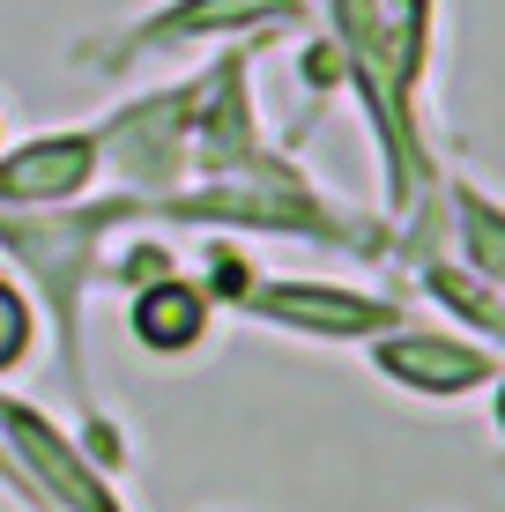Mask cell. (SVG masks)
Segmentation results:
<instances>
[{
    "label": "cell",
    "instance_id": "1",
    "mask_svg": "<svg viewBox=\"0 0 505 512\" xmlns=\"http://www.w3.org/2000/svg\"><path fill=\"white\" fill-rule=\"evenodd\" d=\"M379 372L431 394V401H446V394L483 386L498 364H491V349L461 342V334H394V342H379Z\"/></svg>",
    "mask_w": 505,
    "mask_h": 512
},
{
    "label": "cell",
    "instance_id": "2",
    "mask_svg": "<svg viewBox=\"0 0 505 512\" xmlns=\"http://www.w3.org/2000/svg\"><path fill=\"white\" fill-rule=\"evenodd\" d=\"M268 312H283L298 327H320V334H372V327L394 320L387 305L350 297V290H283V297H268Z\"/></svg>",
    "mask_w": 505,
    "mask_h": 512
},
{
    "label": "cell",
    "instance_id": "3",
    "mask_svg": "<svg viewBox=\"0 0 505 512\" xmlns=\"http://www.w3.org/2000/svg\"><path fill=\"white\" fill-rule=\"evenodd\" d=\"M194 320H201L194 297H164V305L149 297V305H142V327H149V334H171V342H186V334H194Z\"/></svg>",
    "mask_w": 505,
    "mask_h": 512
},
{
    "label": "cell",
    "instance_id": "4",
    "mask_svg": "<svg viewBox=\"0 0 505 512\" xmlns=\"http://www.w3.org/2000/svg\"><path fill=\"white\" fill-rule=\"evenodd\" d=\"M498 431H505V386H498Z\"/></svg>",
    "mask_w": 505,
    "mask_h": 512
}]
</instances>
